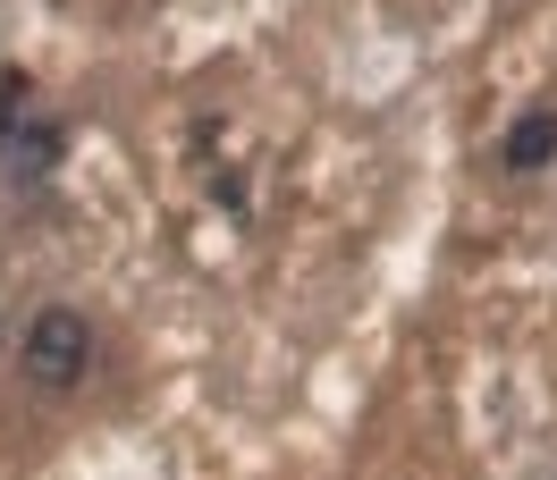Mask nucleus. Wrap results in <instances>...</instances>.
Segmentation results:
<instances>
[{
	"instance_id": "1",
	"label": "nucleus",
	"mask_w": 557,
	"mask_h": 480,
	"mask_svg": "<svg viewBox=\"0 0 557 480\" xmlns=\"http://www.w3.org/2000/svg\"><path fill=\"white\" fill-rule=\"evenodd\" d=\"M17 363H26V379H35V388H76V379H85V363H94V329H85L69 304H42L35 320H26Z\"/></svg>"
},
{
	"instance_id": "2",
	"label": "nucleus",
	"mask_w": 557,
	"mask_h": 480,
	"mask_svg": "<svg viewBox=\"0 0 557 480\" xmlns=\"http://www.w3.org/2000/svg\"><path fill=\"white\" fill-rule=\"evenodd\" d=\"M557 161V110L549 102H532L507 118V136H498V169H516V177H541Z\"/></svg>"
}]
</instances>
